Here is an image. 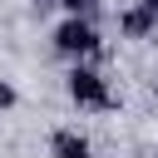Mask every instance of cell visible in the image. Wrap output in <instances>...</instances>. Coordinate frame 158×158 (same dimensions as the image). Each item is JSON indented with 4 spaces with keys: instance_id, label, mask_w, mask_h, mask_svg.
Listing matches in <instances>:
<instances>
[{
    "instance_id": "1",
    "label": "cell",
    "mask_w": 158,
    "mask_h": 158,
    "mask_svg": "<svg viewBox=\"0 0 158 158\" xmlns=\"http://www.w3.org/2000/svg\"><path fill=\"white\" fill-rule=\"evenodd\" d=\"M49 44H54V54L69 59V64H79V59H99V54H104V40H99L94 15H64V20L49 30Z\"/></svg>"
},
{
    "instance_id": "2",
    "label": "cell",
    "mask_w": 158,
    "mask_h": 158,
    "mask_svg": "<svg viewBox=\"0 0 158 158\" xmlns=\"http://www.w3.org/2000/svg\"><path fill=\"white\" fill-rule=\"evenodd\" d=\"M64 89H69V99H74L79 109H89V114H109V109H118V99H114V89H109V79L99 74V64H94V59L69 64Z\"/></svg>"
},
{
    "instance_id": "3",
    "label": "cell",
    "mask_w": 158,
    "mask_h": 158,
    "mask_svg": "<svg viewBox=\"0 0 158 158\" xmlns=\"http://www.w3.org/2000/svg\"><path fill=\"white\" fill-rule=\"evenodd\" d=\"M153 30H158V15L143 0H133L128 10H118V40H148Z\"/></svg>"
},
{
    "instance_id": "4",
    "label": "cell",
    "mask_w": 158,
    "mask_h": 158,
    "mask_svg": "<svg viewBox=\"0 0 158 158\" xmlns=\"http://www.w3.org/2000/svg\"><path fill=\"white\" fill-rule=\"evenodd\" d=\"M49 158H94V148L79 128H54L49 133Z\"/></svg>"
},
{
    "instance_id": "5",
    "label": "cell",
    "mask_w": 158,
    "mask_h": 158,
    "mask_svg": "<svg viewBox=\"0 0 158 158\" xmlns=\"http://www.w3.org/2000/svg\"><path fill=\"white\" fill-rule=\"evenodd\" d=\"M54 5H59L64 15H94V10H99V0H54Z\"/></svg>"
},
{
    "instance_id": "6",
    "label": "cell",
    "mask_w": 158,
    "mask_h": 158,
    "mask_svg": "<svg viewBox=\"0 0 158 158\" xmlns=\"http://www.w3.org/2000/svg\"><path fill=\"white\" fill-rule=\"evenodd\" d=\"M15 104H20V94H15V84H10V79H0V114H10Z\"/></svg>"
},
{
    "instance_id": "7",
    "label": "cell",
    "mask_w": 158,
    "mask_h": 158,
    "mask_svg": "<svg viewBox=\"0 0 158 158\" xmlns=\"http://www.w3.org/2000/svg\"><path fill=\"white\" fill-rule=\"evenodd\" d=\"M35 10L44 15V10H59V5H54V0H35Z\"/></svg>"
},
{
    "instance_id": "8",
    "label": "cell",
    "mask_w": 158,
    "mask_h": 158,
    "mask_svg": "<svg viewBox=\"0 0 158 158\" xmlns=\"http://www.w3.org/2000/svg\"><path fill=\"white\" fill-rule=\"evenodd\" d=\"M143 5H148V10H153V15H158V0H143Z\"/></svg>"
},
{
    "instance_id": "9",
    "label": "cell",
    "mask_w": 158,
    "mask_h": 158,
    "mask_svg": "<svg viewBox=\"0 0 158 158\" xmlns=\"http://www.w3.org/2000/svg\"><path fill=\"white\" fill-rule=\"evenodd\" d=\"M153 99H158V74H153Z\"/></svg>"
}]
</instances>
